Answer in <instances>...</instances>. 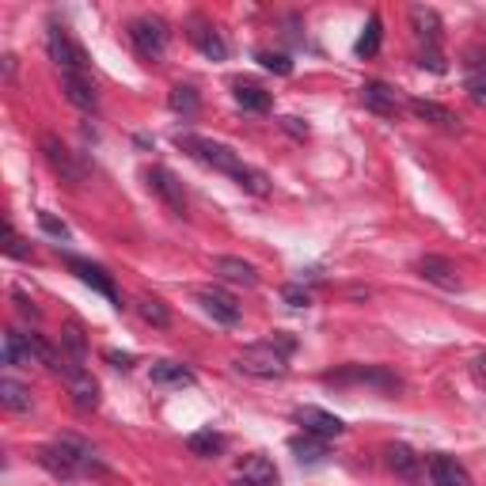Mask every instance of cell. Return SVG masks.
<instances>
[{"label":"cell","mask_w":486,"mask_h":486,"mask_svg":"<svg viewBox=\"0 0 486 486\" xmlns=\"http://www.w3.org/2000/svg\"><path fill=\"white\" fill-rule=\"evenodd\" d=\"M293 350H297V342H293L285 331H273V338L247 346L236 357V369L247 372V376H259V380H282L289 372V353Z\"/></svg>","instance_id":"6da1fadb"},{"label":"cell","mask_w":486,"mask_h":486,"mask_svg":"<svg viewBox=\"0 0 486 486\" xmlns=\"http://www.w3.org/2000/svg\"><path fill=\"white\" fill-rule=\"evenodd\" d=\"M175 144L183 153H190L198 164H205V167H213V172H224V175H232V179H240V172H243V160L228 149V144H221V141H209V137H194V134H179L175 137Z\"/></svg>","instance_id":"7a4b0ae2"},{"label":"cell","mask_w":486,"mask_h":486,"mask_svg":"<svg viewBox=\"0 0 486 486\" xmlns=\"http://www.w3.org/2000/svg\"><path fill=\"white\" fill-rule=\"evenodd\" d=\"M46 50H50V61L61 73H84V69H88V54H84V46L61 24H50Z\"/></svg>","instance_id":"3957f363"},{"label":"cell","mask_w":486,"mask_h":486,"mask_svg":"<svg viewBox=\"0 0 486 486\" xmlns=\"http://www.w3.org/2000/svg\"><path fill=\"white\" fill-rule=\"evenodd\" d=\"M130 38H134V46L144 61H160L164 50H167V24L156 15H141L130 24Z\"/></svg>","instance_id":"277c9868"},{"label":"cell","mask_w":486,"mask_h":486,"mask_svg":"<svg viewBox=\"0 0 486 486\" xmlns=\"http://www.w3.org/2000/svg\"><path fill=\"white\" fill-rule=\"evenodd\" d=\"M42 156H46V164L54 167V175H61V183H69V186H80L84 179H88V172H84V164L61 144L57 134H46L42 137Z\"/></svg>","instance_id":"5b68a950"},{"label":"cell","mask_w":486,"mask_h":486,"mask_svg":"<svg viewBox=\"0 0 486 486\" xmlns=\"http://www.w3.org/2000/svg\"><path fill=\"white\" fill-rule=\"evenodd\" d=\"M327 380L331 384H376V388H388V392L399 388V376H392L388 369H376V365H350V369L327 372Z\"/></svg>","instance_id":"8992f818"},{"label":"cell","mask_w":486,"mask_h":486,"mask_svg":"<svg viewBox=\"0 0 486 486\" xmlns=\"http://www.w3.org/2000/svg\"><path fill=\"white\" fill-rule=\"evenodd\" d=\"M61 376H65V388H69L73 403H76L80 411H95V407H99V384L92 380L88 369H80L76 362H69V369L61 372Z\"/></svg>","instance_id":"52a82bcc"},{"label":"cell","mask_w":486,"mask_h":486,"mask_svg":"<svg viewBox=\"0 0 486 486\" xmlns=\"http://www.w3.org/2000/svg\"><path fill=\"white\" fill-rule=\"evenodd\" d=\"M144 179H149V190H156V194L167 202L172 213H179V217L186 213V194H183V183L175 179V172H167V167H149Z\"/></svg>","instance_id":"ba28073f"},{"label":"cell","mask_w":486,"mask_h":486,"mask_svg":"<svg viewBox=\"0 0 486 486\" xmlns=\"http://www.w3.org/2000/svg\"><path fill=\"white\" fill-rule=\"evenodd\" d=\"M194 297L205 308V315H213L221 327H236L240 323V304L232 301L228 293H221V289H194Z\"/></svg>","instance_id":"9c48e42d"},{"label":"cell","mask_w":486,"mask_h":486,"mask_svg":"<svg viewBox=\"0 0 486 486\" xmlns=\"http://www.w3.org/2000/svg\"><path fill=\"white\" fill-rule=\"evenodd\" d=\"M38 463L46 468L54 479H73L80 475V460L73 456V449L65 445V441H57V445H46V449H38Z\"/></svg>","instance_id":"30bf717a"},{"label":"cell","mask_w":486,"mask_h":486,"mask_svg":"<svg viewBox=\"0 0 486 486\" xmlns=\"http://www.w3.org/2000/svg\"><path fill=\"white\" fill-rule=\"evenodd\" d=\"M297 426L304 430V433H315V437H338L346 430V422L338 418V414H331V411H320V407H301L297 411Z\"/></svg>","instance_id":"8fae6325"},{"label":"cell","mask_w":486,"mask_h":486,"mask_svg":"<svg viewBox=\"0 0 486 486\" xmlns=\"http://www.w3.org/2000/svg\"><path fill=\"white\" fill-rule=\"evenodd\" d=\"M418 273L426 282H433L437 289H449V293H456L463 282H460V270L449 263V259H441V255H422L418 259Z\"/></svg>","instance_id":"7c38bea8"},{"label":"cell","mask_w":486,"mask_h":486,"mask_svg":"<svg viewBox=\"0 0 486 486\" xmlns=\"http://www.w3.org/2000/svg\"><path fill=\"white\" fill-rule=\"evenodd\" d=\"M362 103H365L369 111L384 114V118H395L399 114V95H395V88H388L384 80H365L362 84Z\"/></svg>","instance_id":"4fadbf2b"},{"label":"cell","mask_w":486,"mask_h":486,"mask_svg":"<svg viewBox=\"0 0 486 486\" xmlns=\"http://www.w3.org/2000/svg\"><path fill=\"white\" fill-rule=\"evenodd\" d=\"M61 92H65V99L80 111H95L99 107V95H95L92 80L84 73H61Z\"/></svg>","instance_id":"5bb4252c"},{"label":"cell","mask_w":486,"mask_h":486,"mask_svg":"<svg viewBox=\"0 0 486 486\" xmlns=\"http://www.w3.org/2000/svg\"><path fill=\"white\" fill-rule=\"evenodd\" d=\"M411 27H414V38L422 42L426 50H437L441 46V15L426 5H414L411 8Z\"/></svg>","instance_id":"9a60e30c"},{"label":"cell","mask_w":486,"mask_h":486,"mask_svg":"<svg viewBox=\"0 0 486 486\" xmlns=\"http://www.w3.org/2000/svg\"><path fill=\"white\" fill-rule=\"evenodd\" d=\"M430 479L433 486H471V475L452 456H430Z\"/></svg>","instance_id":"2e32d148"},{"label":"cell","mask_w":486,"mask_h":486,"mask_svg":"<svg viewBox=\"0 0 486 486\" xmlns=\"http://www.w3.org/2000/svg\"><path fill=\"white\" fill-rule=\"evenodd\" d=\"M69 266L76 270V278H80L84 285H92L95 293H103V297H107V301H114V304H118V289H114L111 273L103 270V266H95V263H84V259H69Z\"/></svg>","instance_id":"e0dca14e"},{"label":"cell","mask_w":486,"mask_h":486,"mask_svg":"<svg viewBox=\"0 0 486 486\" xmlns=\"http://www.w3.org/2000/svg\"><path fill=\"white\" fill-rule=\"evenodd\" d=\"M388 468L407 482H422V456L411 445H388Z\"/></svg>","instance_id":"ac0fdd59"},{"label":"cell","mask_w":486,"mask_h":486,"mask_svg":"<svg viewBox=\"0 0 486 486\" xmlns=\"http://www.w3.org/2000/svg\"><path fill=\"white\" fill-rule=\"evenodd\" d=\"M190 42H194V46L209 57V61H224L228 57V46H224V38L209 27V24H202V19H194V24H190Z\"/></svg>","instance_id":"d6986e66"},{"label":"cell","mask_w":486,"mask_h":486,"mask_svg":"<svg viewBox=\"0 0 486 486\" xmlns=\"http://www.w3.org/2000/svg\"><path fill=\"white\" fill-rule=\"evenodd\" d=\"M194 372H190L186 365H179V362H156L153 365V384L156 388H190L194 384Z\"/></svg>","instance_id":"ffe728a7"},{"label":"cell","mask_w":486,"mask_h":486,"mask_svg":"<svg viewBox=\"0 0 486 486\" xmlns=\"http://www.w3.org/2000/svg\"><path fill=\"white\" fill-rule=\"evenodd\" d=\"M411 114L430 122V125H441V130H456V114L449 107H441L433 99H411Z\"/></svg>","instance_id":"44dd1931"},{"label":"cell","mask_w":486,"mask_h":486,"mask_svg":"<svg viewBox=\"0 0 486 486\" xmlns=\"http://www.w3.org/2000/svg\"><path fill=\"white\" fill-rule=\"evenodd\" d=\"M232 95H236V103L243 111H251V114H266L270 107H273V95L270 92H263L259 84H236V88H232Z\"/></svg>","instance_id":"7402d4cb"},{"label":"cell","mask_w":486,"mask_h":486,"mask_svg":"<svg viewBox=\"0 0 486 486\" xmlns=\"http://www.w3.org/2000/svg\"><path fill=\"white\" fill-rule=\"evenodd\" d=\"M213 270L221 273L224 282H236V285H247V289L259 282L255 266H251V263H243V259H232V255H221V259L213 263Z\"/></svg>","instance_id":"603a6c76"},{"label":"cell","mask_w":486,"mask_h":486,"mask_svg":"<svg viewBox=\"0 0 486 486\" xmlns=\"http://www.w3.org/2000/svg\"><path fill=\"white\" fill-rule=\"evenodd\" d=\"M0 357H5V365H35V350L27 342V334H19V331H8L5 334Z\"/></svg>","instance_id":"cb8c5ba5"},{"label":"cell","mask_w":486,"mask_h":486,"mask_svg":"<svg viewBox=\"0 0 486 486\" xmlns=\"http://www.w3.org/2000/svg\"><path fill=\"white\" fill-rule=\"evenodd\" d=\"M289 449H293V456H297L301 463H323V460H327V441H323V437H315V433L293 437V441H289Z\"/></svg>","instance_id":"d4e9b609"},{"label":"cell","mask_w":486,"mask_h":486,"mask_svg":"<svg viewBox=\"0 0 486 486\" xmlns=\"http://www.w3.org/2000/svg\"><path fill=\"white\" fill-rule=\"evenodd\" d=\"M0 403H5L8 411H15V414H27L35 407V399H31V388L15 384L12 376H5V380H0Z\"/></svg>","instance_id":"484cf974"},{"label":"cell","mask_w":486,"mask_h":486,"mask_svg":"<svg viewBox=\"0 0 486 486\" xmlns=\"http://www.w3.org/2000/svg\"><path fill=\"white\" fill-rule=\"evenodd\" d=\"M463 80H468V92L486 99V54L471 50L468 54V65H463Z\"/></svg>","instance_id":"4316f807"},{"label":"cell","mask_w":486,"mask_h":486,"mask_svg":"<svg viewBox=\"0 0 486 486\" xmlns=\"http://www.w3.org/2000/svg\"><path fill=\"white\" fill-rule=\"evenodd\" d=\"M243 479H251L255 486H278L282 482L278 479V468H273V460H266V456H251L243 463Z\"/></svg>","instance_id":"83f0119b"},{"label":"cell","mask_w":486,"mask_h":486,"mask_svg":"<svg viewBox=\"0 0 486 486\" xmlns=\"http://www.w3.org/2000/svg\"><path fill=\"white\" fill-rule=\"evenodd\" d=\"M186 449L194 452V456H217L221 449H224V437L221 433H213V430H198V433H190L186 437Z\"/></svg>","instance_id":"f1b7e54d"},{"label":"cell","mask_w":486,"mask_h":486,"mask_svg":"<svg viewBox=\"0 0 486 486\" xmlns=\"http://www.w3.org/2000/svg\"><path fill=\"white\" fill-rule=\"evenodd\" d=\"M380 35H384V24H380V15H369V24L362 31V38H357V57H372L380 50Z\"/></svg>","instance_id":"f546056e"},{"label":"cell","mask_w":486,"mask_h":486,"mask_svg":"<svg viewBox=\"0 0 486 486\" xmlns=\"http://www.w3.org/2000/svg\"><path fill=\"white\" fill-rule=\"evenodd\" d=\"M137 312H141V320L153 323V327H167V323H172V312H167V304L156 301V297H141L137 301Z\"/></svg>","instance_id":"4dcf8cb0"},{"label":"cell","mask_w":486,"mask_h":486,"mask_svg":"<svg viewBox=\"0 0 486 486\" xmlns=\"http://www.w3.org/2000/svg\"><path fill=\"white\" fill-rule=\"evenodd\" d=\"M172 111H179V114H186V118H194L198 114V92L190 88V84H179V88H172Z\"/></svg>","instance_id":"1f68e13d"},{"label":"cell","mask_w":486,"mask_h":486,"mask_svg":"<svg viewBox=\"0 0 486 486\" xmlns=\"http://www.w3.org/2000/svg\"><path fill=\"white\" fill-rule=\"evenodd\" d=\"M255 57H259V65H263V69L278 73V76H289V73H293V61H289L285 54H270V50H259Z\"/></svg>","instance_id":"d6a6232c"},{"label":"cell","mask_w":486,"mask_h":486,"mask_svg":"<svg viewBox=\"0 0 486 486\" xmlns=\"http://www.w3.org/2000/svg\"><path fill=\"white\" fill-rule=\"evenodd\" d=\"M5 251H8L12 259H31V247H27L24 240H19V232H15L12 224L5 228Z\"/></svg>","instance_id":"836d02e7"},{"label":"cell","mask_w":486,"mask_h":486,"mask_svg":"<svg viewBox=\"0 0 486 486\" xmlns=\"http://www.w3.org/2000/svg\"><path fill=\"white\" fill-rule=\"evenodd\" d=\"M61 346H69L76 365L84 362V334H80V327H65V334H61Z\"/></svg>","instance_id":"e575fe53"},{"label":"cell","mask_w":486,"mask_h":486,"mask_svg":"<svg viewBox=\"0 0 486 486\" xmlns=\"http://www.w3.org/2000/svg\"><path fill=\"white\" fill-rule=\"evenodd\" d=\"M282 301H285L289 308H308V304H312V293H308L304 285H285V289H282Z\"/></svg>","instance_id":"d590c367"},{"label":"cell","mask_w":486,"mask_h":486,"mask_svg":"<svg viewBox=\"0 0 486 486\" xmlns=\"http://www.w3.org/2000/svg\"><path fill=\"white\" fill-rule=\"evenodd\" d=\"M38 224L50 232V236H57V240H69V228H65V221H57L54 213H38Z\"/></svg>","instance_id":"8d00e7d4"},{"label":"cell","mask_w":486,"mask_h":486,"mask_svg":"<svg viewBox=\"0 0 486 486\" xmlns=\"http://www.w3.org/2000/svg\"><path fill=\"white\" fill-rule=\"evenodd\" d=\"M418 65H422V69L430 65L433 73H445V61H441V50H422V54H418Z\"/></svg>","instance_id":"74e56055"},{"label":"cell","mask_w":486,"mask_h":486,"mask_svg":"<svg viewBox=\"0 0 486 486\" xmlns=\"http://www.w3.org/2000/svg\"><path fill=\"white\" fill-rule=\"evenodd\" d=\"M282 130L293 134V137H308V125L301 118H282Z\"/></svg>","instance_id":"f35d334b"},{"label":"cell","mask_w":486,"mask_h":486,"mask_svg":"<svg viewBox=\"0 0 486 486\" xmlns=\"http://www.w3.org/2000/svg\"><path fill=\"white\" fill-rule=\"evenodd\" d=\"M107 362H114V369H134V357L118 350H107Z\"/></svg>","instance_id":"ab89813d"},{"label":"cell","mask_w":486,"mask_h":486,"mask_svg":"<svg viewBox=\"0 0 486 486\" xmlns=\"http://www.w3.org/2000/svg\"><path fill=\"white\" fill-rule=\"evenodd\" d=\"M475 372H479V380L486 384V357H475Z\"/></svg>","instance_id":"60d3db41"},{"label":"cell","mask_w":486,"mask_h":486,"mask_svg":"<svg viewBox=\"0 0 486 486\" xmlns=\"http://www.w3.org/2000/svg\"><path fill=\"white\" fill-rule=\"evenodd\" d=\"M232 486H255V482H251V479H243V475H240V479H232Z\"/></svg>","instance_id":"b9f144b4"}]
</instances>
